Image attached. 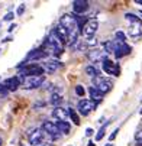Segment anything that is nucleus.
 <instances>
[{
	"label": "nucleus",
	"instance_id": "obj_1",
	"mask_svg": "<svg viewBox=\"0 0 142 146\" xmlns=\"http://www.w3.org/2000/svg\"><path fill=\"white\" fill-rule=\"evenodd\" d=\"M45 72L44 67H41L38 64H20L19 65V75L20 77H42Z\"/></svg>",
	"mask_w": 142,
	"mask_h": 146
},
{
	"label": "nucleus",
	"instance_id": "obj_2",
	"mask_svg": "<svg viewBox=\"0 0 142 146\" xmlns=\"http://www.w3.org/2000/svg\"><path fill=\"white\" fill-rule=\"evenodd\" d=\"M93 84H94L93 87H96L101 94H106V93H109L112 90L113 81L110 78H106V77H97V78H94Z\"/></svg>",
	"mask_w": 142,
	"mask_h": 146
},
{
	"label": "nucleus",
	"instance_id": "obj_3",
	"mask_svg": "<svg viewBox=\"0 0 142 146\" xmlns=\"http://www.w3.org/2000/svg\"><path fill=\"white\" fill-rule=\"evenodd\" d=\"M97 104L94 101H91L90 98H83V100H80L78 104H77V110L80 114H83V116H87L90 114L94 109H96Z\"/></svg>",
	"mask_w": 142,
	"mask_h": 146
},
{
	"label": "nucleus",
	"instance_id": "obj_4",
	"mask_svg": "<svg viewBox=\"0 0 142 146\" xmlns=\"http://www.w3.org/2000/svg\"><path fill=\"white\" fill-rule=\"evenodd\" d=\"M87 58L91 62H103V61L107 59V52L101 51V49H97V48H91L87 52Z\"/></svg>",
	"mask_w": 142,
	"mask_h": 146
},
{
	"label": "nucleus",
	"instance_id": "obj_5",
	"mask_svg": "<svg viewBox=\"0 0 142 146\" xmlns=\"http://www.w3.org/2000/svg\"><path fill=\"white\" fill-rule=\"evenodd\" d=\"M97 29H99L97 19L90 17V19L87 20V23L84 25V28H83V33H84V36H87V38H93V36L96 35Z\"/></svg>",
	"mask_w": 142,
	"mask_h": 146
},
{
	"label": "nucleus",
	"instance_id": "obj_6",
	"mask_svg": "<svg viewBox=\"0 0 142 146\" xmlns=\"http://www.w3.org/2000/svg\"><path fill=\"white\" fill-rule=\"evenodd\" d=\"M44 130L42 129H36V130H32L29 132V143L32 146H42L44 145Z\"/></svg>",
	"mask_w": 142,
	"mask_h": 146
},
{
	"label": "nucleus",
	"instance_id": "obj_7",
	"mask_svg": "<svg viewBox=\"0 0 142 146\" xmlns=\"http://www.w3.org/2000/svg\"><path fill=\"white\" fill-rule=\"evenodd\" d=\"M42 130H44V133H47V135L51 136L52 139H57V137H59V135H61L59 129L57 127V124H55L54 121H48V120L42 123Z\"/></svg>",
	"mask_w": 142,
	"mask_h": 146
},
{
	"label": "nucleus",
	"instance_id": "obj_8",
	"mask_svg": "<svg viewBox=\"0 0 142 146\" xmlns=\"http://www.w3.org/2000/svg\"><path fill=\"white\" fill-rule=\"evenodd\" d=\"M44 81H45V77H31L28 81L23 82V87L26 90H33V88H38L44 84Z\"/></svg>",
	"mask_w": 142,
	"mask_h": 146
},
{
	"label": "nucleus",
	"instance_id": "obj_9",
	"mask_svg": "<svg viewBox=\"0 0 142 146\" xmlns=\"http://www.w3.org/2000/svg\"><path fill=\"white\" fill-rule=\"evenodd\" d=\"M89 9V2L87 0H74L73 2V10L74 15H83L86 10Z\"/></svg>",
	"mask_w": 142,
	"mask_h": 146
},
{
	"label": "nucleus",
	"instance_id": "obj_10",
	"mask_svg": "<svg viewBox=\"0 0 142 146\" xmlns=\"http://www.w3.org/2000/svg\"><path fill=\"white\" fill-rule=\"evenodd\" d=\"M103 71H105L106 74H110V75H115V77H117L119 72H120L119 67L115 64V62H112L110 59L103 61Z\"/></svg>",
	"mask_w": 142,
	"mask_h": 146
},
{
	"label": "nucleus",
	"instance_id": "obj_11",
	"mask_svg": "<svg viewBox=\"0 0 142 146\" xmlns=\"http://www.w3.org/2000/svg\"><path fill=\"white\" fill-rule=\"evenodd\" d=\"M59 65H61V64H59L58 59H48L47 62H44V70H45L48 74H52V72H55V71L58 70Z\"/></svg>",
	"mask_w": 142,
	"mask_h": 146
},
{
	"label": "nucleus",
	"instance_id": "obj_12",
	"mask_svg": "<svg viewBox=\"0 0 142 146\" xmlns=\"http://www.w3.org/2000/svg\"><path fill=\"white\" fill-rule=\"evenodd\" d=\"M52 116L57 119V120H61V121H67L68 120V111L63 107H55L52 110Z\"/></svg>",
	"mask_w": 142,
	"mask_h": 146
},
{
	"label": "nucleus",
	"instance_id": "obj_13",
	"mask_svg": "<svg viewBox=\"0 0 142 146\" xmlns=\"http://www.w3.org/2000/svg\"><path fill=\"white\" fill-rule=\"evenodd\" d=\"M132 51V48L128 45V44H119L116 51H115V55L116 58H122V56H125V55H129Z\"/></svg>",
	"mask_w": 142,
	"mask_h": 146
},
{
	"label": "nucleus",
	"instance_id": "obj_14",
	"mask_svg": "<svg viewBox=\"0 0 142 146\" xmlns=\"http://www.w3.org/2000/svg\"><path fill=\"white\" fill-rule=\"evenodd\" d=\"M47 56V54L45 52H42V51H39V49H35V51H31L29 54H28V56H26V59L22 62V64H26V62H29V61H36V59H42V58H45Z\"/></svg>",
	"mask_w": 142,
	"mask_h": 146
},
{
	"label": "nucleus",
	"instance_id": "obj_15",
	"mask_svg": "<svg viewBox=\"0 0 142 146\" xmlns=\"http://www.w3.org/2000/svg\"><path fill=\"white\" fill-rule=\"evenodd\" d=\"M129 35L132 38H139L142 35L141 31V22H135V23H129Z\"/></svg>",
	"mask_w": 142,
	"mask_h": 146
},
{
	"label": "nucleus",
	"instance_id": "obj_16",
	"mask_svg": "<svg viewBox=\"0 0 142 146\" xmlns=\"http://www.w3.org/2000/svg\"><path fill=\"white\" fill-rule=\"evenodd\" d=\"M89 93H90V100H91V101H94L96 104H97V103H100L101 100H103V96H105V94H101L96 87H90V88H89Z\"/></svg>",
	"mask_w": 142,
	"mask_h": 146
},
{
	"label": "nucleus",
	"instance_id": "obj_17",
	"mask_svg": "<svg viewBox=\"0 0 142 146\" xmlns=\"http://www.w3.org/2000/svg\"><path fill=\"white\" fill-rule=\"evenodd\" d=\"M3 86H5V88H9V90L15 91V90H17V87L20 86V81H19V78H17V77H13V78L6 80Z\"/></svg>",
	"mask_w": 142,
	"mask_h": 146
},
{
	"label": "nucleus",
	"instance_id": "obj_18",
	"mask_svg": "<svg viewBox=\"0 0 142 146\" xmlns=\"http://www.w3.org/2000/svg\"><path fill=\"white\" fill-rule=\"evenodd\" d=\"M55 32L58 33V36L64 40V44L65 42H68V32H67V29L64 28V26H61V25H58L57 28H55Z\"/></svg>",
	"mask_w": 142,
	"mask_h": 146
},
{
	"label": "nucleus",
	"instance_id": "obj_19",
	"mask_svg": "<svg viewBox=\"0 0 142 146\" xmlns=\"http://www.w3.org/2000/svg\"><path fill=\"white\" fill-rule=\"evenodd\" d=\"M55 124H57V127L59 129V132L61 133H68L70 132V123L68 121H61V120H57L55 121Z\"/></svg>",
	"mask_w": 142,
	"mask_h": 146
},
{
	"label": "nucleus",
	"instance_id": "obj_20",
	"mask_svg": "<svg viewBox=\"0 0 142 146\" xmlns=\"http://www.w3.org/2000/svg\"><path fill=\"white\" fill-rule=\"evenodd\" d=\"M86 74L90 75V77H93V78L100 77V71H99L94 65H89V67H86Z\"/></svg>",
	"mask_w": 142,
	"mask_h": 146
},
{
	"label": "nucleus",
	"instance_id": "obj_21",
	"mask_svg": "<svg viewBox=\"0 0 142 146\" xmlns=\"http://www.w3.org/2000/svg\"><path fill=\"white\" fill-rule=\"evenodd\" d=\"M61 103H63V97H61L59 94H57V93H54L49 98V104H52V106H55V107H59Z\"/></svg>",
	"mask_w": 142,
	"mask_h": 146
},
{
	"label": "nucleus",
	"instance_id": "obj_22",
	"mask_svg": "<svg viewBox=\"0 0 142 146\" xmlns=\"http://www.w3.org/2000/svg\"><path fill=\"white\" fill-rule=\"evenodd\" d=\"M109 124H110V121H106V124H103V126L100 127V130H99L97 135H96V140H97V142H100L101 139L105 137V135H106V127L109 126Z\"/></svg>",
	"mask_w": 142,
	"mask_h": 146
},
{
	"label": "nucleus",
	"instance_id": "obj_23",
	"mask_svg": "<svg viewBox=\"0 0 142 146\" xmlns=\"http://www.w3.org/2000/svg\"><path fill=\"white\" fill-rule=\"evenodd\" d=\"M67 111H68V117H71V120H73V123L75 124V126H78V124H80V117H78V114H77V111H75L74 109H68Z\"/></svg>",
	"mask_w": 142,
	"mask_h": 146
},
{
	"label": "nucleus",
	"instance_id": "obj_24",
	"mask_svg": "<svg viewBox=\"0 0 142 146\" xmlns=\"http://www.w3.org/2000/svg\"><path fill=\"white\" fill-rule=\"evenodd\" d=\"M125 19L128 20L129 23H135V22H141V19H139V16H135L133 13H126L125 15Z\"/></svg>",
	"mask_w": 142,
	"mask_h": 146
},
{
	"label": "nucleus",
	"instance_id": "obj_25",
	"mask_svg": "<svg viewBox=\"0 0 142 146\" xmlns=\"http://www.w3.org/2000/svg\"><path fill=\"white\" fill-rule=\"evenodd\" d=\"M115 38H116L117 42H120V44H125V40H126V35L122 32V31H117V32L115 33Z\"/></svg>",
	"mask_w": 142,
	"mask_h": 146
},
{
	"label": "nucleus",
	"instance_id": "obj_26",
	"mask_svg": "<svg viewBox=\"0 0 142 146\" xmlns=\"http://www.w3.org/2000/svg\"><path fill=\"white\" fill-rule=\"evenodd\" d=\"M86 46L87 48H91V46H96V44H97V39L93 36V38H87V40H86Z\"/></svg>",
	"mask_w": 142,
	"mask_h": 146
},
{
	"label": "nucleus",
	"instance_id": "obj_27",
	"mask_svg": "<svg viewBox=\"0 0 142 146\" xmlns=\"http://www.w3.org/2000/svg\"><path fill=\"white\" fill-rule=\"evenodd\" d=\"M75 94H77L78 97H84V94H86L84 87H83V86H75Z\"/></svg>",
	"mask_w": 142,
	"mask_h": 146
},
{
	"label": "nucleus",
	"instance_id": "obj_28",
	"mask_svg": "<svg viewBox=\"0 0 142 146\" xmlns=\"http://www.w3.org/2000/svg\"><path fill=\"white\" fill-rule=\"evenodd\" d=\"M13 17H15V13H13V12H9V13H6V16L3 17V20H6V22H10V20H13Z\"/></svg>",
	"mask_w": 142,
	"mask_h": 146
},
{
	"label": "nucleus",
	"instance_id": "obj_29",
	"mask_svg": "<svg viewBox=\"0 0 142 146\" xmlns=\"http://www.w3.org/2000/svg\"><path fill=\"white\" fill-rule=\"evenodd\" d=\"M23 12H25V5H20V6L17 7V10H16V15H17V16H22Z\"/></svg>",
	"mask_w": 142,
	"mask_h": 146
},
{
	"label": "nucleus",
	"instance_id": "obj_30",
	"mask_svg": "<svg viewBox=\"0 0 142 146\" xmlns=\"http://www.w3.org/2000/svg\"><path fill=\"white\" fill-rule=\"evenodd\" d=\"M135 139L138 140V143L142 142V130H138V132L135 133Z\"/></svg>",
	"mask_w": 142,
	"mask_h": 146
},
{
	"label": "nucleus",
	"instance_id": "obj_31",
	"mask_svg": "<svg viewBox=\"0 0 142 146\" xmlns=\"http://www.w3.org/2000/svg\"><path fill=\"white\" fill-rule=\"evenodd\" d=\"M117 133H119V129H116V130H113V133L110 135V137H109V140L112 142V140H113V139L116 137V135H117Z\"/></svg>",
	"mask_w": 142,
	"mask_h": 146
},
{
	"label": "nucleus",
	"instance_id": "obj_32",
	"mask_svg": "<svg viewBox=\"0 0 142 146\" xmlns=\"http://www.w3.org/2000/svg\"><path fill=\"white\" fill-rule=\"evenodd\" d=\"M93 133H94V130H93V129H90V127L86 130V135H87V136H91Z\"/></svg>",
	"mask_w": 142,
	"mask_h": 146
},
{
	"label": "nucleus",
	"instance_id": "obj_33",
	"mask_svg": "<svg viewBox=\"0 0 142 146\" xmlns=\"http://www.w3.org/2000/svg\"><path fill=\"white\" fill-rule=\"evenodd\" d=\"M15 28H16V25H15V23H12V25L7 28V32H13V29H15Z\"/></svg>",
	"mask_w": 142,
	"mask_h": 146
},
{
	"label": "nucleus",
	"instance_id": "obj_34",
	"mask_svg": "<svg viewBox=\"0 0 142 146\" xmlns=\"http://www.w3.org/2000/svg\"><path fill=\"white\" fill-rule=\"evenodd\" d=\"M9 40H12V38H10V36H7L6 39H3V42H9Z\"/></svg>",
	"mask_w": 142,
	"mask_h": 146
},
{
	"label": "nucleus",
	"instance_id": "obj_35",
	"mask_svg": "<svg viewBox=\"0 0 142 146\" xmlns=\"http://www.w3.org/2000/svg\"><path fill=\"white\" fill-rule=\"evenodd\" d=\"M89 146H96V143L94 142H89Z\"/></svg>",
	"mask_w": 142,
	"mask_h": 146
},
{
	"label": "nucleus",
	"instance_id": "obj_36",
	"mask_svg": "<svg viewBox=\"0 0 142 146\" xmlns=\"http://www.w3.org/2000/svg\"><path fill=\"white\" fill-rule=\"evenodd\" d=\"M2 145H3V139H2V137H0V146H2Z\"/></svg>",
	"mask_w": 142,
	"mask_h": 146
},
{
	"label": "nucleus",
	"instance_id": "obj_37",
	"mask_svg": "<svg viewBox=\"0 0 142 146\" xmlns=\"http://www.w3.org/2000/svg\"><path fill=\"white\" fill-rule=\"evenodd\" d=\"M105 146H113V145H112V143H107V145H105Z\"/></svg>",
	"mask_w": 142,
	"mask_h": 146
},
{
	"label": "nucleus",
	"instance_id": "obj_38",
	"mask_svg": "<svg viewBox=\"0 0 142 146\" xmlns=\"http://www.w3.org/2000/svg\"><path fill=\"white\" fill-rule=\"evenodd\" d=\"M136 3H139V5H142V0H141V2H136Z\"/></svg>",
	"mask_w": 142,
	"mask_h": 146
},
{
	"label": "nucleus",
	"instance_id": "obj_39",
	"mask_svg": "<svg viewBox=\"0 0 142 146\" xmlns=\"http://www.w3.org/2000/svg\"><path fill=\"white\" fill-rule=\"evenodd\" d=\"M139 113H141V114H142V109H141V110H139Z\"/></svg>",
	"mask_w": 142,
	"mask_h": 146
},
{
	"label": "nucleus",
	"instance_id": "obj_40",
	"mask_svg": "<svg viewBox=\"0 0 142 146\" xmlns=\"http://www.w3.org/2000/svg\"><path fill=\"white\" fill-rule=\"evenodd\" d=\"M139 101H141V103H142V97H141V98H139Z\"/></svg>",
	"mask_w": 142,
	"mask_h": 146
},
{
	"label": "nucleus",
	"instance_id": "obj_41",
	"mask_svg": "<svg viewBox=\"0 0 142 146\" xmlns=\"http://www.w3.org/2000/svg\"><path fill=\"white\" fill-rule=\"evenodd\" d=\"M20 146H25V145H20Z\"/></svg>",
	"mask_w": 142,
	"mask_h": 146
},
{
	"label": "nucleus",
	"instance_id": "obj_42",
	"mask_svg": "<svg viewBox=\"0 0 142 146\" xmlns=\"http://www.w3.org/2000/svg\"><path fill=\"white\" fill-rule=\"evenodd\" d=\"M141 16H142V12H141Z\"/></svg>",
	"mask_w": 142,
	"mask_h": 146
}]
</instances>
